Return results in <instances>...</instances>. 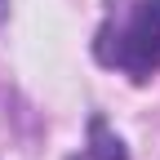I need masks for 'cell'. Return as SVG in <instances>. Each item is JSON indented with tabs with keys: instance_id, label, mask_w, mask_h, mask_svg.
Masks as SVG:
<instances>
[{
	"instance_id": "2",
	"label": "cell",
	"mask_w": 160,
	"mask_h": 160,
	"mask_svg": "<svg viewBox=\"0 0 160 160\" xmlns=\"http://www.w3.org/2000/svg\"><path fill=\"white\" fill-rule=\"evenodd\" d=\"M76 160H125V142H120L102 120H89V147Z\"/></svg>"
},
{
	"instance_id": "3",
	"label": "cell",
	"mask_w": 160,
	"mask_h": 160,
	"mask_svg": "<svg viewBox=\"0 0 160 160\" xmlns=\"http://www.w3.org/2000/svg\"><path fill=\"white\" fill-rule=\"evenodd\" d=\"M5 9H9V0H0V18H5Z\"/></svg>"
},
{
	"instance_id": "1",
	"label": "cell",
	"mask_w": 160,
	"mask_h": 160,
	"mask_svg": "<svg viewBox=\"0 0 160 160\" xmlns=\"http://www.w3.org/2000/svg\"><path fill=\"white\" fill-rule=\"evenodd\" d=\"M93 53L102 67L125 71L129 80H151L160 71V0H129L98 31Z\"/></svg>"
}]
</instances>
